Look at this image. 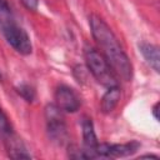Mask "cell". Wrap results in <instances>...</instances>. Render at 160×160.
Wrapping results in <instances>:
<instances>
[{"instance_id":"obj_1","label":"cell","mask_w":160,"mask_h":160,"mask_svg":"<svg viewBox=\"0 0 160 160\" xmlns=\"http://www.w3.org/2000/svg\"><path fill=\"white\" fill-rule=\"evenodd\" d=\"M91 34L100 48L101 54L106 58L114 72L121 79L129 81L132 78V65L124 49L121 48L118 38L109 28V25L98 15L89 18Z\"/></svg>"},{"instance_id":"obj_2","label":"cell","mask_w":160,"mask_h":160,"mask_svg":"<svg viewBox=\"0 0 160 160\" xmlns=\"http://www.w3.org/2000/svg\"><path fill=\"white\" fill-rule=\"evenodd\" d=\"M84 55L88 69L100 84L108 88L118 85V75L114 72V70L111 69L110 64L108 62L106 58L101 54V51L96 50L95 48L86 46Z\"/></svg>"},{"instance_id":"obj_3","label":"cell","mask_w":160,"mask_h":160,"mask_svg":"<svg viewBox=\"0 0 160 160\" xmlns=\"http://www.w3.org/2000/svg\"><path fill=\"white\" fill-rule=\"evenodd\" d=\"M4 32V36L6 39V41L20 54L22 55H29L32 50V45L30 41L29 35L26 34V31L24 29H21L19 25H16V22L9 25L8 28H5L4 30H1Z\"/></svg>"},{"instance_id":"obj_4","label":"cell","mask_w":160,"mask_h":160,"mask_svg":"<svg viewBox=\"0 0 160 160\" xmlns=\"http://www.w3.org/2000/svg\"><path fill=\"white\" fill-rule=\"evenodd\" d=\"M45 116L48 121V130L54 140L62 141L66 136V128L61 110L56 105H48L45 109Z\"/></svg>"},{"instance_id":"obj_5","label":"cell","mask_w":160,"mask_h":160,"mask_svg":"<svg viewBox=\"0 0 160 160\" xmlns=\"http://www.w3.org/2000/svg\"><path fill=\"white\" fill-rule=\"evenodd\" d=\"M139 144L136 141H131L128 144H98L95 148V152L102 158H124L132 155L138 149Z\"/></svg>"},{"instance_id":"obj_6","label":"cell","mask_w":160,"mask_h":160,"mask_svg":"<svg viewBox=\"0 0 160 160\" xmlns=\"http://www.w3.org/2000/svg\"><path fill=\"white\" fill-rule=\"evenodd\" d=\"M55 100H56V106L61 111L75 112L80 108V99L78 94L66 85H61L56 89Z\"/></svg>"},{"instance_id":"obj_7","label":"cell","mask_w":160,"mask_h":160,"mask_svg":"<svg viewBox=\"0 0 160 160\" xmlns=\"http://www.w3.org/2000/svg\"><path fill=\"white\" fill-rule=\"evenodd\" d=\"M8 149V154L12 159H29L30 154H28L21 139H19L16 135L10 134L8 139L4 141Z\"/></svg>"},{"instance_id":"obj_8","label":"cell","mask_w":160,"mask_h":160,"mask_svg":"<svg viewBox=\"0 0 160 160\" xmlns=\"http://www.w3.org/2000/svg\"><path fill=\"white\" fill-rule=\"evenodd\" d=\"M139 48H140V51H141L142 56L145 58L146 62L156 72H159V70H160V52H159V48L152 45V44H148V42H141Z\"/></svg>"},{"instance_id":"obj_9","label":"cell","mask_w":160,"mask_h":160,"mask_svg":"<svg viewBox=\"0 0 160 160\" xmlns=\"http://www.w3.org/2000/svg\"><path fill=\"white\" fill-rule=\"evenodd\" d=\"M120 98H121V91L118 88V85L116 86H110L108 89V91L104 94L102 99H101V104H100L101 111L105 112V114L111 112L115 109V106L119 104Z\"/></svg>"},{"instance_id":"obj_10","label":"cell","mask_w":160,"mask_h":160,"mask_svg":"<svg viewBox=\"0 0 160 160\" xmlns=\"http://www.w3.org/2000/svg\"><path fill=\"white\" fill-rule=\"evenodd\" d=\"M81 128H82V139H84L85 148L95 151V148L98 146L99 141H98V138L95 135L91 119H84L81 122Z\"/></svg>"},{"instance_id":"obj_11","label":"cell","mask_w":160,"mask_h":160,"mask_svg":"<svg viewBox=\"0 0 160 160\" xmlns=\"http://www.w3.org/2000/svg\"><path fill=\"white\" fill-rule=\"evenodd\" d=\"M14 18H12V12L11 9L8 4L6 0H0V28L1 30H4L5 28H8L9 25L14 24Z\"/></svg>"},{"instance_id":"obj_12","label":"cell","mask_w":160,"mask_h":160,"mask_svg":"<svg viewBox=\"0 0 160 160\" xmlns=\"http://www.w3.org/2000/svg\"><path fill=\"white\" fill-rule=\"evenodd\" d=\"M10 134H12L11 125L8 120V116L5 115V112L0 108V140L5 141Z\"/></svg>"},{"instance_id":"obj_13","label":"cell","mask_w":160,"mask_h":160,"mask_svg":"<svg viewBox=\"0 0 160 160\" xmlns=\"http://www.w3.org/2000/svg\"><path fill=\"white\" fill-rule=\"evenodd\" d=\"M18 91H19V94H20L26 101H32L34 98H35V91H34V89H32L31 86H29V85H25V84L20 85V86L18 88Z\"/></svg>"},{"instance_id":"obj_14","label":"cell","mask_w":160,"mask_h":160,"mask_svg":"<svg viewBox=\"0 0 160 160\" xmlns=\"http://www.w3.org/2000/svg\"><path fill=\"white\" fill-rule=\"evenodd\" d=\"M22 5L28 9V10H31V11H35L38 9V0H21Z\"/></svg>"},{"instance_id":"obj_15","label":"cell","mask_w":160,"mask_h":160,"mask_svg":"<svg viewBox=\"0 0 160 160\" xmlns=\"http://www.w3.org/2000/svg\"><path fill=\"white\" fill-rule=\"evenodd\" d=\"M158 108H159V102H156V104L154 105V108H152V112H154V116H155L156 120L159 119V115H158Z\"/></svg>"}]
</instances>
